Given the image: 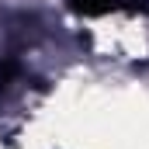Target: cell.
<instances>
[{"label":"cell","mask_w":149,"mask_h":149,"mask_svg":"<svg viewBox=\"0 0 149 149\" xmlns=\"http://www.w3.org/2000/svg\"><path fill=\"white\" fill-rule=\"evenodd\" d=\"M66 3H70V10L87 14V17L111 14V10H135V7H146L142 0H66Z\"/></svg>","instance_id":"6da1fadb"}]
</instances>
